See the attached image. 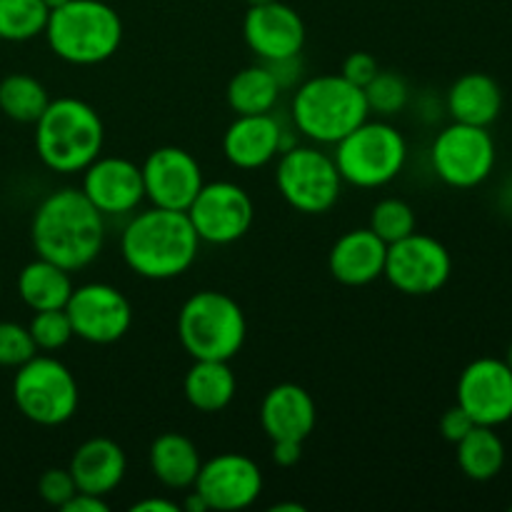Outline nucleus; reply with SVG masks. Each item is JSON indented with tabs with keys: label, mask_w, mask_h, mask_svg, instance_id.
Returning a JSON list of instances; mask_svg holds the SVG:
<instances>
[{
	"label": "nucleus",
	"mask_w": 512,
	"mask_h": 512,
	"mask_svg": "<svg viewBox=\"0 0 512 512\" xmlns=\"http://www.w3.org/2000/svg\"><path fill=\"white\" fill-rule=\"evenodd\" d=\"M370 230L378 235L385 243H398V240L408 238L410 233H415L418 228V220H415V210L410 208V203L400 198H383L373 205L370 210Z\"/></svg>",
	"instance_id": "nucleus-31"
},
{
	"label": "nucleus",
	"mask_w": 512,
	"mask_h": 512,
	"mask_svg": "<svg viewBox=\"0 0 512 512\" xmlns=\"http://www.w3.org/2000/svg\"><path fill=\"white\" fill-rule=\"evenodd\" d=\"M43 35L55 58L70 65H100L118 53L123 20L103 0H68L50 10Z\"/></svg>",
	"instance_id": "nucleus-5"
},
{
	"label": "nucleus",
	"mask_w": 512,
	"mask_h": 512,
	"mask_svg": "<svg viewBox=\"0 0 512 512\" xmlns=\"http://www.w3.org/2000/svg\"><path fill=\"white\" fill-rule=\"evenodd\" d=\"M273 512H303L305 508L303 505H298V503H278V505H273V508H270Z\"/></svg>",
	"instance_id": "nucleus-43"
},
{
	"label": "nucleus",
	"mask_w": 512,
	"mask_h": 512,
	"mask_svg": "<svg viewBox=\"0 0 512 512\" xmlns=\"http://www.w3.org/2000/svg\"><path fill=\"white\" fill-rule=\"evenodd\" d=\"M13 403L30 423L58 428L78 413V380L58 358L35 353L28 363L15 368Z\"/></svg>",
	"instance_id": "nucleus-8"
},
{
	"label": "nucleus",
	"mask_w": 512,
	"mask_h": 512,
	"mask_svg": "<svg viewBox=\"0 0 512 512\" xmlns=\"http://www.w3.org/2000/svg\"><path fill=\"white\" fill-rule=\"evenodd\" d=\"M30 240L38 258L75 273L103 253L105 215L80 188H58L35 208Z\"/></svg>",
	"instance_id": "nucleus-1"
},
{
	"label": "nucleus",
	"mask_w": 512,
	"mask_h": 512,
	"mask_svg": "<svg viewBox=\"0 0 512 512\" xmlns=\"http://www.w3.org/2000/svg\"><path fill=\"white\" fill-rule=\"evenodd\" d=\"M363 93L370 113L380 115V118H393L408 105L410 85L395 70H378V75L365 85Z\"/></svg>",
	"instance_id": "nucleus-32"
},
{
	"label": "nucleus",
	"mask_w": 512,
	"mask_h": 512,
	"mask_svg": "<svg viewBox=\"0 0 512 512\" xmlns=\"http://www.w3.org/2000/svg\"><path fill=\"white\" fill-rule=\"evenodd\" d=\"M385 258H388V243L370 228H358L335 240L328 255V268L338 283L348 288H363L383 278Z\"/></svg>",
	"instance_id": "nucleus-20"
},
{
	"label": "nucleus",
	"mask_w": 512,
	"mask_h": 512,
	"mask_svg": "<svg viewBox=\"0 0 512 512\" xmlns=\"http://www.w3.org/2000/svg\"><path fill=\"white\" fill-rule=\"evenodd\" d=\"M80 190L105 218L128 215L145 200L143 170L120 155H98L83 170Z\"/></svg>",
	"instance_id": "nucleus-17"
},
{
	"label": "nucleus",
	"mask_w": 512,
	"mask_h": 512,
	"mask_svg": "<svg viewBox=\"0 0 512 512\" xmlns=\"http://www.w3.org/2000/svg\"><path fill=\"white\" fill-rule=\"evenodd\" d=\"M238 390V380L228 360H193L183 380V395L190 408L200 413H220Z\"/></svg>",
	"instance_id": "nucleus-25"
},
{
	"label": "nucleus",
	"mask_w": 512,
	"mask_h": 512,
	"mask_svg": "<svg viewBox=\"0 0 512 512\" xmlns=\"http://www.w3.org/2000/svg\"><path fill=\"white\" fill-rule=\"evenodd\" d=\"M48 103V90L33 75L10 73L0 80V113L15 123H35Z\"/></svg>",
	"instance_id": "nucleus-29"
},
{
	"label": "nucleus",
	"mask_w": 512,
	"mask_h": 512,
	"mask_svg": "<svg viewBox=\"0 0 512 512\" xmlns=\"http://www.w3.org/2000/svg\"><path fill=\"white\" fill-rule=\"evenodd\" d=\"M505 363H508V365H510V370H512V345H510L508 355H505Z\"/></svg>",
	"instance_id": "nucleus-46"
},
{
	"label": "nucleus",
	"mask_w": 512,
	"mask_h": 512,
	"mask_svg": "<svg viewBox=\"0 0 512 512\" xmlns=\"http://www.w3.org/2000/svg\"><path fill=\"white\" fill-rule=\"evenodd\" d=\"M318 423L315 400L303 385L280 383L265 393L260 403V425L270 440H305Z\"/></svg>",
	"instance_id": "nucleus-21"
},
{
	"label": "nucleus",
	"mask_w": 512,
	"mask_h": 512,
	"mask_svg": "<svg viewBox=\"0 0 512 512\" xmlns=\"http://www.w3.org/2000/svg\"><path fill=\"white\" fill-rule=\"evenodd\" d=\"M473 428H475L473 418H470L458 403H455L450 410H445V415L440 418V433H443V438L453 445L460 443V440H463Z\"/></svg>",
	"instance_id": "nucleus-37"
},
{
	"label": "nucleus",
	"mask_w": 512,
	"mask_h": 512,
	"mask_svg": "<svg viewBox=\"0 0 512 512\" xmlns=\"http://www.w3.org/2000/svg\"><path fill=\"white\" fill-rule=\"evenodd\" d=\"M293 148L290 135L270 113L238 115L223 135V155L233 168L258 170Z\"/></svg>",
	"instance_id": "nucleus-19"
},
{
	"label": "nucleus",
	"mask_w": 512,
	"mask_h": 512,
	"mask_svg": "<svg viewBox=\"0 0 512 512\" xmlns=\"http://www.w3.org/2000/svg\"><path fill=\"white\" fill-rule=\"evenodd\" d=\"M65 313L75 338L93 345L118 343L133 325V305L108 283H85L73 288Z\"/></svg>",
	"instance_id": "nucleus-13"
},
{
	"label": "nucleus",
	"mask_w": 512,
	"mask_h": 512,
	"mask_svg": "<svg viewBox=\"0 0 512 512\" xmlns=\"http://www.w3.org/2000/svg\"><path fill=\"white\" fill-rule=\"evenodd\" d=\"M30 338H33L35 348L43 353H55V350L65 348L70 340L75 338L73 325H70L65 308L55 310H38L28 325Z\"/></svg>",
	"instance_id": "nucleus-33"
},
{
	"label": "nucleus",
	"mask_w": 512,
	"mask_h": 512,
	"mask_svg": "<svg viewBox=\"0 0 512 512\" xmlns=\"http://www.w3.org/2000/svg\"><path fill=\"white\" fill-rule=\"evenodd\" d=\"M50 10L43 0H0V40L25 43L45 33Z\"/></svg>",
	"instance_id": "nucleus-30"
},
{
	"label": "nucleus",
	"mask_w": 512,
	"mask_h": 512,
	"mask_svg": "<svg viewBox=\"0 0 512 512\" xmlns=\"http://www.w3.org/2000/svg\"><path fill=\"white\" fill-rule=\"evenodd\" d=\"M73 288L70 270L60 268L45 258L30 260L18 273V295L33 313L65 308Z\"/></svg>",
	"instance_id": "nucleus-26"
},
{
	"label": "nucleus",
	"mask_w": 512,
	"mask_h": 512,
	"mask_svg": "<svg viewBox=\"0 0 512 512\" xmlns=\"http://www.w3.org/2000/svg\"><path fill=\"white\" fill-rule=\"evenodd\" d=\"M378 70H380L378 60H375L370 53H365V50H358V53H350L348 58L343 60V70H340V75H343L345 80H350L353 85H358V88H365V85L378 75Z\"/></svg>",
	"instance_id": "nucleus-36"
},
{
	"label": "nucleus",
	"mask_w": 512,
	"mask_h": 512,
	"mask_svg": "<svg viewBox=\"0 0 512 512\" xmlns=\"http://www.w3.org/2000/svg\"><path fill=\"white\" fill-rule=\"evenodd\" d=\"M133 512H178L180 505L175 500L165 498H145L140 503H133Z\"/></svg>",
	"instance_id": "nucleus-41"
},
{
	"label": "nucleus",
	"mask_w": 512,
	"mask_h": 512,
	"mask_svg": "<svg viewBox=\"0 0 512 512\" xmlns=\"http://www.w3.org/2000/svg\"><path fill=\"white\" fill-rule=\"evenodd\" d=\"M200 238L185 210L148 208L120 233V255L145 280H173L198 260Z\"/></svg>",
	"instance_id": "nucleus-2"
},
{
	"label": "nucleus",
	"mask_w": 512,
	"mask_h": 512,
	"mask_svg": "<svg viewBox=\"0 0 512 512\" xmlns=\"http://www.w3.org/2000/svg\"><path fill=\"white\" fill-rule=\"evenodd\" d=\"M43 3L48 5V10H55V8H60V5L68 3V0H43Z\"/></svg>",
	"instance_id": "nucleus-44"
},
{
	"label": "nucleus",
	"mask_w": 512,
	"mask_h": 512,
	"mask_svg": "<svg viewBox=\"0 0 512 512\" xmlns=\"http://www.w3.org/2000/svg\"><path fill=\"white\" fill-rule=\"evenodd\" d=\"M495 140L488 128L455 123L440 130L430 148V165L445 185L470 190L483 185L495 168Z\"/></svg>",
	"instance_id": "nucleus-10"
},
{
	"label": "nucleus",
	"mask_w": 512,
	"mask_h": 512,
	"mask_svg": "<svg viewBox=\"0 0 512 512\" xmlns=\"http://www.w3.org/2000/svg\"><path fill=\"white\" fill-rule=\"evenodd\" d=\"M280 93H283V90L275 83L268 65L255 63L238 70V73L230 78L225 98H228L230 110H233L235 115H258L273 113Z\"/></svg>",
	"instance_id": "nucleus-27"
},
{
	"label": "nucleus",
	"mask_w": 512,
	"mask_h": 512,
	"mask_svg": "<svg viewBox=\"0 0 512 512\" xmlns=\"http://www.w3.org/2000/svg\"><path fill=\"white\" fill-rule=\"evenodd\" d=\"M248 5H263V3H270V0H245Z\"/></svg>",
	"instance_id": "nucleus-45"
},
{
	"label": "nucleus",
	"mask_w": 512,
	"mask_h": 512,
	"mask_svg": "<svg viewBox=\"0 0 512 512\" xmlns=\"http://www.w3.org/2000/svg\"><path fill=\"white\" fill-rule=\"evenodd\" d=\"M178 338L193 360H233L248 338V320L235 298L220 290L190 295L178 313Z\"/></svg>",
	"instance_id": "nucleus-6"
},
{
	"label": "nucleus",
	"mask_w": 512,
	"mask_h": 512,
	"mask_svg": "<svg viewBox=\"0 0 512 512\" xmlns=\"http://www.w3.org/2000/svg\"><path fill=\"white\" fill-rule=\"evenodd\" d=\"M275 185L285 203L303 215H323L340 200L343 178L333 155L313 145H293L278 155Z\"/></svg>",
	"instance_id": "nucleus-9"
},
{
	"label": "nucleus",
	"mask_w": 512,
	"mask_h": 512,
	"mask_svg": "<svg viewBox=\"0 0 512 512\" xmlns=\"http://www.w3.org/2000/svg\"><path fill=\"white\" fill-rule=\"evenodd\" d=\"M445 105L455 123L490 128L503 113V90L488 73H465L450 85Z\"/></svg>",
	"instance_id": "nucleus-23"
},
{
	"label": "nucleus",
	"mask_w": 512,
	"mask_h": 512,
	"mask_svg": "<svg viewBox=\"0 0 512 512\" xmlns=\"http://www.w3.org/2000/svg\"><path fill=\"white\" fill-rule=\"evenodd\" d=\"M455 398L475 425H498L512 420V370L505 360L478 358L460 373Z\"/></svg>",
	"instance_id": "nucleus-15"
},
{
	"label": "nucleus",
	"mask_w": 512,
	"mask_h": 512,
	"mask_svg": "<svg viewBox=\"0 0 512 512\" xmlns=\"http://www.w3.org/2000/svg\"><path fill=\"white\" fill-rule=\"evenodd\" d=\"M145 200L165 210H188L203 188V168L193 153L178 145L155 148L140 165Z\"/></svg>",
	"instance_id": "nucleus-16"
},
{
	"label": "nucleus",
	"mask_w": 512,
	"mask_h": 512,
	"mask_svg": "<svg viewBox=\"0 0 512 512\" xmlns=\"http://www.w3.org/2000/svg\"><path fill=\"white\" fill-rule=\"evenodd\" d=\"M38 353L30 330L13 320H0V368H20Z\"/></svg>",
	"instance_id": "nucleus-34"
},
{
	"label": "nucleus",
	"mask_w": 512,
	"mask_h": 512,
	"mask_svg": "<svg viewBox=\"0 0 512 512\" xmlns=\"http://www.w3.org/2000/svg\"><path fill=\"white\" fill-rule=\"evenodd\" d=\"M303 458L300 440H273V463L280 468H293Z\"/></svg>",
	"instance_id": "nucleus-39"
},
{
	"label": "nucleus",
	"mask_w": 512,
	"mask_h": 512,
	"mask_svg": "<svg viewBox=\"0 0 512 512\" xmlns=\"http://www.w3.org/2000/svg\"><path fill=\"white\" fill-rule=\"evenodd\" d=\"M63 512H108V503L100 495H90V493H75L68 503L60 508Z\"/></svg>",
	"instance_id": "nucleus-40"
},
{
	"label": "nucleus",
	"mask_w": 512,
	"mask_h": 512,
	"mask_svg": "<svg viewBox=\"0 0 512 512\" xmlns=\"http://www.w3.org/2000/svg\"><path fill=\"white\" fill-rule=\"evenodd\" d=\"M510 510H512V505H510Z\"/></svg>",
	"instance_id": "nucleus-47"
},
{
	"label": "nucleus",
	"mask_w": 512,
	"mask_h": 512,
	"mask_svg": "<svg viewBox=\"0 0 512 512\" xmlns=\"http://www.w3.org/2000/svg\"><path fill=\"white\" fill-rule=\"evenodd\" d=\"M150 470L155 478L170 490L193 488L195 478L200 473V450L188 435L183 433H163L150 445Z\"/></svg>",
	"instance_id": "nucleus-24"
},
{
	"label": "nucleus",
	"mask_w": 512,
	"mask_h": 512,
	"mask_svg": "<svg viewBox=\"0 0 512 512\" xmlns=\"http://www.w3.org/2000/svg\"><path fill=\"white\" fill-rule=\"evenodd\" d=\"M370 108L363 88L343 75L325 73L303 80L293 93V123L300 135L318 145H335L353 133Z\"/></svg>",
	"instance_id": "nucleus-4"
},
{
	"label": "nucleus",
	"mask_w": 512,
	"mask_h": 512,
	"mask_svg": "<svg viewBox=\"0 0 512 512\" xmlns=\"http://www.w3.org/2000/svg\"><path fill=\"white\" fill-rule=\"evenodd\" d=\"M180 508H183L185 512H208L210 510L208 503H205L203 495H200L198 490H193V493L185 495V500H183V505H180Z\"/></svg>",
	"instance_id": "nucleus-42"
},
{
	"label": "nucleus",
	"mask_w": 512,
	"mask_h": 512,
	"mask_svg": "<svg viewBox=\"0 0 512 512\" xmlns=\"http://www.w3.org/2000/svg\"><path fill=\"white\" fill-rule=\"evenodd\" d=\"M80 493L110 495L120 488L128 473V458L125 450L110 438H90L73 453L68 465Z\"/></svg>",
	"instance_id": "nucleus-22"
},
{
	"label": "nucleus",
	"mask_w": 512,
	"mask_h": 512,
	"mask_svg": "<svg viewBox=\"0 0 512 512\" xmlns=\"http://www.w3.org/2000/svg\"><path fill=\"white\" fill-rule=\"evenodd\" d=\"M333 160L343 183L360 190L385 188L408 163V140L388 120H363L335 143Z\"/></svg>",
	"instance_id": "nucleus-7"
},
{
	"label": "nucleus",
	"mask_w": 512,
	"mask_h": 512,
	"mask_svg": "<svg viewBox=\"0 0 512 512\" xmlns=\"http://www.w3.org/2000/svg\"><path fill=\"white\" fill-rule=\"evenodd\" d=\"M450 275H453V255L433 235L415 230L408 238L388 245L383 278L398 293L425 298L443 290Z\"/></svg>",
	"instance_id": "nucleus-11"
},
{
	"label": "nucleus",
	"mask_w": 512,
	"mask_h": 512,
	"mask_svg": "<svg viewBox=\"0 0 512 512\" xmlns=\"http://www.w3.org/2000/svg\"><path fill=\"white\" fill-rule=\"evenodd\" d=\"M75 493H78V488H75V480L68 468H50L40 475L38 495L53 508H63Z\"/></svg>",
	"instance_id": "nucleus-35"
},
{
	"label": "nucleus",
	"mask_w": 512,
	"mask_h": 512,
	"mask_svg": "<svg viewBox=\"0 0 512 512\" xmlns=\"http://www.w3.org/2000/svg\"><path fill=\"white\" fill-rule=\"evenodd\" d=\"M243 38L260 63L293 58L305 48V23L295 8L270 0L263 5H250L243 20Z\"/></svg>",
	"instance_id": "nucleus-18"
},
{
	"label": "nucleus",
	"mask_w": 512,
	"mask_h": 512,
	"mask_svg": "<svg viewBox=\"0 0 512 512\" xmlns=\"http://www.w3.org/2000/svg\"><path fill=\"white\" fill-rule=\"evenodd\" d=\"M193 490L203 495L210 510L238 512L263 493V470L243 453H220L200 465Z\"/></svg>",
	"instance_id": "nucleus-14"
},
{
	"label": "nucleus",
	"mask_w": 512,
	"mask_h": 512,
	"mask_svg": "<svg viewBox=\"0 0 512 512\" xmlns=\"http://www.w3.org/2000/svg\"><path fill=\"white\" fill-rule=\"evenodd\" d=\"M268 70L273 73L275 83L280 85V90H288L293 85L303 83V63H300V55H293V58H280L270 60Z\"/></svg>",
	"instance_id": "nucleus-38"
},
{
	"label": "nucleus",
	"mask_w": 512,
	"mask_h": 512,
	"mask_svg": "<svg viewBox=\"0 0 512 512\" xmlns=\"http://www.w3.org/2000/svg\"><path fill=\"white\" fill-rule=\"evenodd\" d=\"M35 153L40 163L60 175L83 173L105 143V125L98 110L80 98H55L35 120Z\"/></svg>",
	"instance_id": "nucleus-3"
},
{
	"label": "nucleus",
	"mask_w": 512,
	"mask_h": 512,
	"mask_svg": "<svg viewBox=\"0 0 512 512\" xmlns=\"http://www.w3.org/2000/svg\"><path fill=\"white\" fill-rule=\"evenodd\" d=\"M455 448H458L455 458H458L460 470L465 478L475 483H488L498 478L505 465L503 438L488 425H475L460 443H455Z\"/></svg>",
	"instance_id": "nucleus-28"
},
{
	"label": "nucleus",
	"mask_w": 512,
	"mask_h": 512,
	"mask_svg": "<svg viewBox=\"0 0 512 512\" xmlns=\"http://www.w3.org/2000/svg\"><path fill=\"white\" fill-rule=\"evenodd\" d=\"M200 243L230 245L245 238L255 218V205L248 190L230 180L203 183L200 193L185 210Z\"/></svg>",
	"instance_id": "nucleus-12"
}]
</instances>
